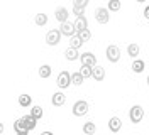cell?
Returning a JSON list of instances; mask_svg holds the SVG:
<instances>
[{"instance_id":"29","label":"cell","mask_w":149,"mask_h":135,"mask_svg":"<svg viewBox=\"0 0 149 135\" xmlns=\"http://www.w3.org/2000/svg\"><path fill=\"white\" fill-rule=\"evenodd\" d=\"M88 2L90 0H73V7H81V9H85L88 5Z\"/></svg>"},{"instance_id":"33","label":"cell","mask_w":149,"mask_h":135,"mask_svg":"<svg viewBox=\"0 0 149 135\" xmlns=\"http://www.w3.org/2000/svg\"><path fill=\"white\" fill-rule=\"evenodd\" d=\"M41 135H53V132H42Z\"/></svg>"},{"instance_id":"25","label":"cell","mask_w":149,"mask_h":135,"mask_svg":"<svg viewBox=\"0 0 149 135\" xmlns=\"http://www.w3.org/2000/svg\"><path fill=\"white\" fill-rule=\"evenodd\" d=\"M78 37H80L83 42H88V41H90V37H92V32H90V29L80 30V32H78Z\"/></svg>"},{"instance_id":"36","label":"cell","mask_w":149,"mask_h":135,"mask_svg":"<svg viewBox=\"0 0 149 135\" xmlns=\"http://www.w3.org/2000/svg\"><path fill=\"white\" fill-rule=\"evenodd\" d=\"M146 81H148V86H149V76H148V80H146Z\"/></svg>"},{"instance_id":"4","label":"cell","mask_w":149,"mask_h":135,"mask_svg":"<svg viewBox=\"0 0 149 135\" xmlns=\"http://www.w3.org/2000/svg\"><path fill=\"white\" fill-rule=\"evenodd\" d=\"M95 19L98 24H107L110 20V10L105 9V7H98L95 10Z\"/></svg>"},{"instance_id":"7","label":"cell","mask_w":149,"mask_h":135,"mask_svg":"<svg viewBox=\"0 0 149 135\" xmlns=\"http://www.w3.org/2000/svg\"><path fill=\"white\" fill-rule=\"evenodd\" d=\"M105 54H107V59H109L110 63H117V61L120 59V49H119L117 46H113V44L107 47Z\"/></svg>"},{"instance_id":"6","label":"cell","mask_w":149,"mask_h":135,"mask_svg":"<svg viewBox=\"0 0 149 135\" xmlns=\"http://www.w3.org/2000/svg\"><path fill=\"white\" fill-rule=\"evenodd\" d=\"M56 83H58V86H59L61 90L68 88V86L71 84V74H70L68 71H61L59 74H58V80H56Z\"/></svg>"},{"instance_id":"14","label":"cell","mask_w":149,"mask_h":135,"mask_svg":"<svg viewBox=\"0 0 149 135\" xmlns=\"http://www.w3.org/2000/svg\"><path fill=\"white\" fill-rule=\"evenodd\" d=\"M65 57L68 61H76V59H80V54H78V49H74V47H68L65 51Z\"/></svg>"},{"instance_id":"26","label":"cell","mask_w":149,"mask_h":135,"mask_svg":"<svg viewBox=\"0 0 149 135\" xmlns=\"http://www.w3.org/2000/svg\"><path fill=\"white\" fill-rule=\"evenodd\" d=\"M80 74L83 76L85 80H86V78H92V68H90V66H85V64H81V68H80Z\"/></svg>"},{"instance_id":"34","label":"cell","mask_w":149,"mask_h":135,"mask_svg":"<svg viewBox=\"0 0 149 135\" xmlns=\"http://www.w3.org/2000/svg\"><path fill=\"white\" fill-rule=\"evenodd\" d=\"M17 135H29V132H22V134H17Z\"/></svg>"},{"instance_id":"16","label":"cell","mask_w":149,"mask_h":135,"mask_svg":"<svg viewBox=\"0 0 149 135\" xmlns=\"http://www.w3.org/2000/svg\"><path fill=\"white\" fill-rule=\"evenodd\" d=\"M24 122H26V127H27V130L31 132V130H34L36 128V125H37V120L32 115H24Z\"/></svg>"},{"instance_id":"18","label":"cell","mask_w":149,"mask_h":135,"mask_svg":"<svg viewBox=\"0 0 149 135\" xmlns=\"http://www.w3.org/2000/svg\"><path fill=\"white\" fill-rule=\"evenodd\" d=\"M83 81H85V78L80 74V71L71 74V84H74V86H81V84H83Z\"/></svg>"},{"instance_id":"31","label":"cell","mask_w":149,"mask_h":135,"mask_svg":"<svg viewBox=\"0 0 149 135\" xmlns=\"http://www.w3.org/2000/svg\"><path fill=\"white\" fill-rule=\"evenodd\" d=\"M144 17H146V19L149 20V5L146 7V9H144Z\"/></svg>"},{"instance_id":"27","label":"cell","mask_w":149,"mask_h":135,"mask_svg":"<svg viewBox=\"0 0 149 135\" xmlns=\"http://www.w3.org/2000/svg\"><path fill=\"white\" fill-rule=\"evenodd\" d=\"M81 44H83V41L78 37V34H76V36H73V37H71V41H70V47H74V49H78Z\"/></svg>"},{"instance_id":"32","label":"cell","mask_w":149,"mask_h":135,"mask_svg":"<svg viewBox=\"0 0 149 135\" xmlns=\"http://www.w3.org/2000/svg\"><path fill=\"white\" fill-rule=\"evenodd\" d=\"M2 132H3V123L0 122V134H2Z\"/></svg>"},{"instance_id":"20","label":"cell","mask_w":149,"mask_h":135,"mask_svg":"<svg viewBox=\"0 0 149 135\" xmlns=\"http://www.w3.org/2000/svg\"><path fill=\"white\" fill-rule=\"evenodd\" d=\"M83 132L86 135H93L95 132H97V125H95L93 122H86V123L83 125Z\"/></svg>"},{"instance_id":"9","label":"cell","mask_w":149,"mask_h":135,"mask_svg":"<svg viewBox=\"0 0 149 135\" xmlns=\"http://www.w3.org/2000/svg\"><path fill=\"white\" fill-rule=\"evenodd\" d=\"M54 15H56V20H59V22L63 24V22H68L70 12H68V9H65V7H59V9H56Z\"/></svg>"},{"instance_id":"30","label":"cell","mask_w":149,"mask_h":135,"mask_svg":"<svg viewBox=\"0 0 149 135\" xmlns=\"http://www.w3.org/2000/svg\"><path fill=\"white\" fill-rule=\"evenodd\" d=\"M73 14L76 15V17H83L85 9H81V7H73Z\"/></svg>"},{"instance_id":"37","label":"cell","mask_w":149,"mask_h":135,"mask_svg":"<svg viewBox=\"0 0 149 135\" xmlns=\"http://www.w3.org/2000/svg\"><path fill=\"white\" fill-rule=\"evenodd\" d=\"M148 22H149V20H148Z\"/></svg>"},{"instance_id":"1","label":"cell","mask_w":149,"mask_h":135,"mask_svg":"<svg viewBox=\"0 0 149 135\" xmlns=\"http://www.w3.org/2000/svg\"><path fill=\"white\" fill-rule=\"evenodd\" d=\"M129 118L132 123H139L141 120L144 118V108L139 107V105H134L129 111Z\"/></svg>"},{"instance_id":"3","label":"cell","mask_w":149,"mask_h":135,"mask_svg":"<svg viewBox=\"0 0 149 135\" xmlns=\"http://www.w3.org/2000/svg\"><path fill=\"white\" fill-rule=\"evenodd\" d=\"M88 103L85 101V100H80V101H76L73 105V115L74 117H83L88 113Z\"/></svg>"},{"instance_id":"13","label":"cell","mask_w":149,"mask_h":135,"mask_svg":"<svg viewBox=\"0 0 149 135\" xmlns=\"http://www.w3.org/2000/svg\"><path fill=\"white\" fill-rule=\"evenodd\" d=\"M14 130H15V134H22V132H29L27 127H26V122H24V118L20 117L17 118L15 122H14Z\"/></svg>"},{"instance_id":"12","label":"cell","mask_w":149,"mask_h":135,"mask_svg":"<svg viewBox=\"0 0 149 135\" xmlns=\"http://www.w3.org/2000/svg\"><path fill=\"white\" fill-rule=\"evenodd\" d=\"M109 128H110V132H119L122 128V122L119 117H112L109 120Z\"/></svg>"},{"instance_id":"23","label":"cell","mask_w":149,"mask_h":135,"mask_svg":"<svg viewBox=\"0 0 149 135\" xmlns=\"http://www.w3.org/2000/svg\"><path fill=\"white\" fill-rule=\"evenodd\" d=\"M139 46L137 44H129V47H127V54H129L130 57H137V54H139Z\"/></svg>"},{"instance_id":"2","label":"cell","mask_w":149,"mask_h":135,"mask_svg":"<svg viewBox=\"0 0 149 135\" xmlns=\"http://www.w3.org/2000/svg\"><path fill=\"white\" fill-rule=\"evenodd\" d=\"M61 41V32L59 29H51L46 34V44L47 46H58Z\"/></svg>"},{"instance_id":"10","label":"cell","mask_w":149,"mask_h":135,"mask_svg":"<svg viewBox=\"0 0 149 135\" xmlns=\"http://www.w3.org/2000/svg\"><path fill=\"white\" fill-rule=\"evenodd\" d=\"M65 101H66V96H65V93H61V91H56L53 95V98H51V103L54 107H63Z\"/></svg>"},{"instance_id":"19","label":"cell","mask_w":149,"mask_h":135,"mask_svg":"<svg viewBox=\"0 0 149 135\" xmlns=\"http://www.w3.org/2000/svg\"><path fill=\"white\" fill-rule=\"evenodd\" d=\"M31 103H32V98H31L29 95H20V96H19V105L22 108L31 107Z\"/></svg>"},{"instance_id":"17","label":"cell","mask_w":149,"mask_h":135,"mask_svg":"<svg viewBox=\"0 0 149 135\" xmlns=\"http://www.w3.org/2000/svg\"><path fill=\"white\" fill-rule=\"evenodd\" d=\"M144 66H146V64H144L142 59H134L130 68H132V71H134V73H142V71H144Z\"/></svg>"},{"instance_id":"21","label":"cell","mask_w":149,"mask_h":135,"mask_svg":"<svg viewBox=\"0 0 149 135\" xmlns=\"http://www.w3.org/2000/svg\"><path fill=\"white\" fill-rule=\"evenodd\" d=\"M34 22H36V26H39V27L46 26L47 24V15L46 14H37L36 19H34Z\"/></svg>"},{"instance_id":"11","label":"cell","mask_w":149,"mask_h":135,"mask_svg":"<svg viewBox=\"0 0 149 135\" xmlns=\"http://www.w3.org/2000/svg\"><path fill=\"white\" fill-rule=\"evenodd\" d=\"M92 78L97 81H103L105 78V69H103L102 66H93L92 68Z\"/></svg>"},{"instance_id":"35","label":"cell","mask_w":149,"mask_h":135,"mask_svg":"<svg viewBox=\"0 0 149 135\" xmlns=\"http://www.w3.org/2000/svg\"><path fill=\"white\" fill-rule=\"evenodd\" d=\"M137 2H139V3H142V2H146V0H137Z\"/></svg>"},{"instance_id":"5","label":"cell","mask_w":149,"mask_h":135,"mask_svg":"<svg viewBox=\"0 0 149 135\" xmlns=\"http://www.w3.org/2000/svg\"><path fill=\"white\" fill-rule=\"evenodd\" d=\"M59 32H61V36H66V37H73L78 34V30H76L73 22H63L61 27H59Z\"/></svg>"},{"instance_id":"15","label":"cell","mask_w":149,"mask_h":135,"mask_svg":"<svg viewBox=\"0 0 149 135\" xmlns=\"http://www.w3.org/2000/svg\"><path fill=\"white\" fill-rule=\"evenodd\" d=\"M73 24H74V27H76L78 32H80V30H85V29H88V20L85 19V15L83 17H76V20H74Z\"/></svg>"},{"instance_id":"28","label":"cell","mask_w":149,"mask_h":135,"mask_svg":"<svg viewBox=\"0 0 149 135\" xmlns=\"http://www.w3.org/2000/svg\"><path fill=\"white\" fill-rule=\"evenodd\" d=\"M31 115L36 118V120L42 118V108H41V107H32V108H31Z\"/></svg>"},{"instance_id":"22","label":"cell","mask_w":149,"mask_h":135,"mask_svg":"<svg viewBox=\"0 0 149 135\" xmlns=\"http://www.w3.org/2000/svg\"><path fill=\"white\" fill-rule=\"evenodd\" d=\"M39 76H41V78H49V76H51V66L42 64V66L39 68Z\"/></svg>"},{"instance_id":"24","label":"cell","mask_w":149,"mask_h":135,"mask_svg":"<svg viewBox=\"0 0 149 135\" xmlns=\"http://www.w3.org/2000/svg\"><path fill=\"white\" fill-rule=\"evenodd\" d=\"M107 9L110 10V12L120 10V0H109V7H107Z\"/></svg>"},{"instance_id":"8","label":"cell","mask_w":149,"mask_h":135,"mask_svg":"<svg viewBox=\"0 0 149 135\" xmlns=\"http://www.w3.org/2000/svg\"><path fill=\"white\" fill-rule=\"evenodd\" d=\"M80 61H81V64H85V66H90V68L97 66V57H95V54H92V53L80 54Z\"/></svg>"}]
</instances>
